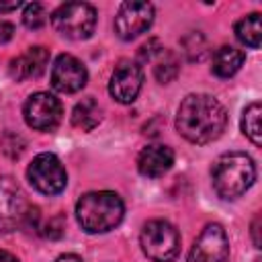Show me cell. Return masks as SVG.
I'll return each mask as SVG.
<instances>
[{"label": "cell", "mask_w": 262, "mask_h": 262, "mask_svg": "<svg viewBox=\"0 0 262 262\" xmlns=\"http://www.w3.org/2000/svg\"><path fill=\"white\" fill-rule=\"evenodd\" d=\"M227 125L225 106L209 94H188L176 113V129L190 143H211Z\"/></svg>", "instance_id": "6da1fadb"}, {"label": "cell", "mask_w": 262, "mask_h": 262, "mask_svg": "<svg viewBox=\"0 0 262 262\" xmlns=\"http://www.w3.org/2000/svg\"><path fill=\"white\" fill-rule=\"evenodd\" d=\"M125 215V205L117 192H86L76 203V219L86 233H106L115 229Z\"/></svg>", "instance_id": "7a4b0ae2"}, {"label": "cell", "mask_w": 262, "mask_h": 262, "mask_svg": "<svg viewBox=\"0 0 262 262\" xmlns=\"http://www.w3.org/2000/svg\"><path fill=\"white\" fill-rule=\"evenodd\" d=\"M254 180H256V166L246 151L221 154L211 166L213 188L225 201L242 196L254 184Z\"/></svg>", "instance_id": "3957f363"}, {"label": "cell", "mask_w": 262, "mask_h": 262, "mask_svg": "<svg viewBox=\"0 0 262 262\" xmlns=\"http://www.w3.org/2000/svg\"><path fill=\"white\" fill-rule=\"evenodd\" d=\"M51 25L66 39H88L96 29V8L88 2H66L53 10Z\"/></svg>", "instance_id": "277c9868"}, {"label": "cell", "mask_w": 262, "mask_h": 262, "mask_svg": "<svg viewBox=\"0 0 262 262\" xmlns=\"http://www.w3.org/2000/svg\"><path fill=\"white\" fill-rule=\"evenodd\" d=\"M139 244L149 260L172 262L180 252V233L172 223L164 219H151L143 225Z\"/></svg>", "instance_id": "5b68a950"}, {"label": "cell", "mask_w": 262, "mask_h": 262, "mask_svg": "<svg viewBox=\"0 0 262 262\" xmlns=\"http://www.w3.org/2000/svg\"><path fill=\"white\" fill-rule=\"evenodd\" d=\"M27 178L31 186L43 194H59L68 184V174L63 164L55 154L43 151L33 158V162L27 168Z\"/></svg>", "instance_id": "8992f818"}, {"label": "cell", "mask_w": 262, "mask_h": 262, "mask_svg": "<svg viewBox=\"0 0 262 262\" xmlns=\"http://www.w3.org/2000/svg\"><path fill=\"white\" fill-rule=\"evenodd\" d=\"M25 121L35 131H53L61 121V102L49 92H35L23 106Z\"/></svg>", "instance_id": "52a82bcc"}, {"label": "cell", "mask_w": 262, "mask_h": 262, "mask_svg": "<svg viewBox=\"0 0 262 262\" xmlns=\"http://www.w3.org/2000/svg\"><path fill=\"white\" fill-rule=\"evenodd\" d=\"M154 23V4L149 2H123L115 16V33L123 41H131L145 33Z\"/></svg>", "instance_id": "ba28073f"}, {"label": "cell", "mask_w": 262, "mask_h": 262, "mask_svg": "<svg viewBox=\"0 0 262 262\" xmlns=\"http://www.w3.org/2000/svg\"><path fill=\"white\" fill-rule=\"evenodd\" d=\"M229 239L219 223H209L194 239L186 262H227Z\"/></svg>", "instance_id": "9c48e42d"}, {"label": "cell", "mask_w": 262, "mask_h": 262, "mask_svg": "<svg viewBox=\"0 0 262 262\" xmlns=\"http://www.w3.org/2000/svg\"><path fill=\"white\" fill-rule=\"evenodd\" d=\"M141 84H143L141 66L137 61L123 59L113 70V76H111V82H108V92L117 102L131 104L137 98V94L141 90Z\"/></svg>", "instance_id": "30bf717a"}, {"label": "cell", "mask_w": 262, "mask_h": 262, "mask_svg": "<svg viewBox=\"0 0 262 262\" xmlns=\"http://www.w3.org/2000/svg\"><path fill=\"white\" fill-rule=\"evenodd\" d=\"M86 82H88V72L78 57L70 53L57 55L51 68V86L57 92H63V94L80 92L86 86Z\"/></svg>", "instance_id": "8fae6325"}, {"label": "cell", "mask_w": 262, "mask_h": 262, "mask_svg": "<svg viewBox=\"0 0 262 262\" xmlns=\"http://www.w3.org/2000/svg\"><path fill=\"white\" fill-rule=\"evenodd\" d=\"M29 205L16 180L10 176L0 178V231H12L23 223Z\"/></svg>", "instance_id": "7c38bea8"}, {"label": "cell", "mask_w": 262, "mask_h": 262, "mask_svg": "<svg viewBox=\"0 0 262 262\" xmlns=\"http://www.w3.org/2000/svg\"><path fill=\"white\" fill-rule=\"evenodd\" d=\"M172 164H174V151L164 143L145 145L137 156V170L141 176H147V178L164 176L172 168Z\"/></svg>", "instance_id": "4fadbf2b"}, {"label": "cell", "mask_w": 262, "mask_h": 262, "mask_svg": "<svg viewBox=\"0 0 262 262\" xmlns=\"http://www.w3.org/2000/svg\"><path fill=\"white\" fill-rule=\"evenodd\" d=\"M47 63H49V51L41 45H35V47H29L23 55L14 57L8 66V72L12 80L23 82L29 78H39L45 72Z\"/></svg>", "instance_id": "5bb4252c"}, {"label": "cell", "mask_w": 262, "mask_h": 262, "mask_svg": "<svg viewBox=\"0 0 262 262\" xmlns=\"http://www.w3.org/2000/svg\"><path fill=\"white\" fill-rule=\"evenodd\" d=\"M246 55L244 51L231 47V45H223L219 49H215L213 57H211V72L217 78H231L244 63Z\"/></svg>", "instance_id": "9a60e30c"}, {"label": "cell", "mask_w": 262, "mask_h": 262, "mask_svg": "<svg viewBox=\"0 0 262 262\" xmlns=\"http://www.w3.org/2000/svg\"><path fill=\"white\" fill-rule=\"evenodd\" d=\"M100 121H102V108L92 96L82 98L72 111V125L80 131H92Z\"/></svg>", "instance_id": "2e32d148"}, {"label": "cell", "mask_w": 262, "mask_h": 262, "mask_svg": "<svg viewBox=\"0 0 262 262\" xmlns=\"http://www.w3.org/2000/svg\"><path fill=\"white\" fill-rule=\"evenodd\" d=\"M235 37L239 43H244L246 47L258 49L262 43V25H260V14L252 12L244 18H239L235 23Z\"/></svg>", "instance_id": "e0dca14e"}, {"label": "cell", "mask_w": 262, "mask_h": 262, "mask_svg": "<svg viewBox=\"0 0 262 262\" xmlns=\"http://www.w3.org/2000/svg\"><path fill=\"white\" fill-rule=\"evenodd\" d=\"M260 115H262L260 102L248 104V106L244 108V113H242V131H244V135H246L254 145H260V143H262Z\"/></svg>", "instance_id": "ac0fdd59"}, {"label": "cell", "mask_w": 262, "mask_h": 262, "mask_svg": "<svg viewBox=\"0 0 262 262\" xmlns=\"http://www.w3.org/2000/svg\"><path fill=\"white\" fill-rule=\"evenodd\" d=\"M154 61H156V66H154V76H156V80H158L160 84H168V82H172V80L178 76L180 63H178V57H176L172 51L164 49Z\"/></svg>", "instance_id": "d6986e66"}, {"label": "cell", "mask_w": 262, "mask_h": 262, "mask_svg": "<svg viewBox=\"0 0 262 262\" xmlns=\"http://www.w3.org/2000/svg\"><path fill=\"white\" fill-rule=\"evenodd\" d=\"M23 23H25V27L31 29V31L41 29V27L47 23V12H45L43 4H39V2L27 4L25 10H23Z\"/></svg>", "instance_id": "ffe728a7"}, {"label": "cell", "mask_w": 262, "mask_h": 262, "mask_svg": "<svg viewBox=\"0 0 262 262\" xmlns=\"http://www.w3.org/2000/svg\"><path fill=\"white\" fill-rule=\"evenodd\" d=\"M182 47H184V53H186L188 61H199L205 55L207 43H205V37L201 33H190L182 39Z\"/></svg>", "instance_id": "44dd1931"}, {"label": "cell", "mask_w": 262, "mask_h": 262, "mask_svg": "<svg viewBox=\"0 0 262 262\" xmlns=\"http://www.w3.org/2000/svg\"><path fill=\"white\" fill-rule=\"evenodd\" d=\"M23 149H25V141H23L20 135H16V133H6V135L2 137V151H4L8 158H12V160L20 158Z\"/></svg>", "instance_id": "7402d4cb"}, {"label": "cell", "mask_w": 262, "mask_h": 262, "mask_svg": "<svg viewBox=\"0 0 262 262\" xmlns=\"http://www.w3.org/2000/svg\"><path fill=\"white\" fill-rule=\"evenodd\" d=\"M63 229H66V219H63V215H55V217H51V219L43 225L41 233H43V237H47V239H59V237L63 235Z\"/></svg>", "instance_id": "603a6c76"}, {"label": "cell", "mask_w": 262, "mask_h": 262, "mask_svg": "<svg viewBox=\"0 0 262 262\" xmlns=\"http://www.w3.org/2000/svg\"><path fill=\"white\" fill-rule=\"evenodd\" d=\"M164 51V45L158 39H149L145 45H141L139 49V61H154L160 53Z\"/></svg>", "instance_id": "cb8c5ba5"}, {"label": "cell", "mask_w": 262, "mask_h": 262, "mask_svg": "<svg viewBox=\"0 0 262 262\" xmlns=\"http://www.w3.org/2000/svg\"><path fill=\"white\" fill-rule=\"evenodd\" d=\"M20 227L27 229V231H31V229L37 231V227H39V209H37V207H29V209H27Z\"/></svg>", "instance_id": "d4e9b609"}, {"label": "cell", "mask_w": 262, "mask_h": 262, "mask_svg": "<svg viewBox=\"0 0 262 262\" xmlns=\"http://www.w3.org/2000/svg\"><path fill=\"white\" fill-rule=\"evenodd\" d=\"M12 33H14V27L6 20H0V43H6L12 39Z\"/></svg>", "instance_id": "484cf974"}, {"label": "cell", "mask_w": 262, "mask_h": 262, "mask_svg": "<svg viewBox=\"0 0 262 262\" xmlns=\"http://www.w3.org/2000/svg\"><path fill=\"white\" fill-rule=\"evenodd\" d=\"M252 237H254V246L260 248V215H256L252 221Z\"/></svg>", "instance_id": "4316f807"}, {"label": "cell", "mask_w": 262, "mask_h": 262, "mask_svg": "<svg viewBox=\"0 0 262 262\" xmlns=\"http://www.w3.org/2000/svg\"><path fill=\"white\" fill-rule=\"evenodd\" d=\"M23 2L20 0H12V2H0V12H12L16 8H20Z\"/></svg>", "instance_id": "83f0119b"}, {"label": "cell", "mask_w": 262, "mask_h": 262, "mask_svg": "<svg viewBox=\"0 0 262 262\" xmlns=\"http://www.w3.org/2000/svg\"><path fill=\"white\" fill-rule=\"evenodd\" d=\"M55 262H82V258L76 254H61L59 258H55Z\"/></svg>", "instance_id": "f1b7e54d"}, {"label": "cell", "mask_w": 262, "mask_h": 262, "mask_svg": "<svg viewBox=\"0 0 262 262\" xmlns=\"http://www.w3.org/2000/svg\"><path fill=\"white\" fill-rule=\"evenodd\" d=\"M0 262H18V258L12 256V254L6 252V250H0Z\"/></svg>", "instance_id": "f546056e"}]
</instances>
